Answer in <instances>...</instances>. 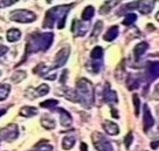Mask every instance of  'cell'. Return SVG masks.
Listing matches in <instances>:
<instances>
[{
  "label": "cell",
  "instance_id": "cell-17",
  "mask_svg": "<svg viewBox=\"0 0 159 151\" xmlns=\"http://www.w3.org/2000/svg\"><path fill=\"white\" fill-rule=\"evenodd\" d=\"M40 122H41V126H43L45 129H48V130H52V129H54L55 126H56V123H55L54 118H52V117L48 115L42 116Z\"/></svg>",
  "mask_w": 159,
  "mask_h": 151
},
{
  "label": "cell",
  "instance_id": "cell-21",
  "mask_svg": "<svg viewBox=\"0 0 159 151\" xmlns=\"http://www.w3.org/2000/svg\"><path fill=\"white\" fill-rule=\"evenodd\" d=\"M118 36V26H111L109 30H107L104 34V40L105 41H112Z\"/></svg>",
  "mask_w": 159,
  "mask_h": 151
},
{
  "label": "cell",
  "instance_id": "cell-3",
  "mask_svg": "<svg viewBox=\"0 0 159 151\" xmlns=\"http://www.w3.org/2000/svg\"><path fill=\"white\" fill-rule=\"evenodd\" d=\"M76 95H77V102L83 108L89 109L93 107L95 102V89L93 83L84 77H81L76 82Z\"/></svg>",
  "mask_w": 159,
  "mask_h": 151
},
{
  "label": "cell",
  "instance_id": "cell-19",
  "mask_svg": "<svg viewBox=\"0 0 159 151\" xmlns=\"http://www.w3.org/2000/svg\"><path fill=\"white\" fill-rule=\"evenodd\" d=\"M88 71H93L95 74H97L102 69L103 66V60H90V62L88 63Z\"/></svg>",
  "mask_w": 159,
  "mask_h": 151
},
{
  "label": "cell",
  "instance_id": "cell-10",
  "mask_svg": "<svg viewBox=\"0 0 159 151\" xmlns=\"http://www.w3.org/2000/svg\"><path fill=\"white\" fill-rule=\"evenodd\" d=\"M144 115H143V126H144V131L148 132V131L153 126L154 124V120L153 116L151 114V110L150 108L148 107V104H144Z\"/></svg>",
  "mask_w": 159,
  "mask_h": 151
},
{
  "label": "cell",
  "instance_id": "cell-11",
  "mask_svg": "<svg viewBox=\"0 0 159 151\" xmlns=\"http://www.w3.org/2000/svg\"><path fill=\"white\" fill-rule=\"evenodd\" d=\"M103 98H104V101L107 102V103H110V104H116V103L118 102L117 93L110 88L109 83H107L104 87V90H103Z\"/></svg>",
  "mask_w": 159,
  "mask_h": 151
},
{
  "label": "cell",
  "instance_id": "cell-14",
  "mask_svg": "<svg viewBox=\"0 0 159 151\" xmlns=\"http://www.w3.org/2000/svg\"><path fill=\"white\" fill-rule=\"evenodd\" d=\"M148 49H149V43H148V42L142 41V42L137 43V45L134 46V59H136V60H139V57L143 55V54H144Z\"/></svg>",
  "mask_w": 159,
  "mask_h": 151
},
{
  "label": "cell",
  "instance_id": "cell-9",
  "mask_svg": "<svg viewBox=\"0 0 159 151\" xmlns=\"http://www.w3.org/2000/svg\"><path fill=\"white\" fill-rule=\"evenodd\" d=\"M146 75L149 81H152L159 77V61H149L146 65Z\"/></svg>",
  "mask_w": 159,
  "mask_h": 151
},
{
  "label": "cell",
  "instance_id": "cell-27",
  "mask_svg": "<svg viewBox=\"0 0 159 151\" xmlns=\"http://www.w3.org/2000/svg\"><path fill=\"white\" fill-rule=\"evenodd\" d=\"M10 91H11L10 85H5V83L0 85V101L6 100L8 94H10Z\"/></svg>",
  "mask_w": 159,
  "mask_h": 151
},
{
  "label": "cell",
  "instance_id": "cell-33",
  "mask_svg": "<svg viewBox=\"0 0 159 151\" xmlns=\"http://www.w3.org/2000/svg\"><path fill=\"white\" fill-rule=\"evenodd\" d=\"M132 102H134V115L139 116V109H140V100H139V96L137 94L132 95Z\"/></svg>",
  "mask_w": 159,
  "mask_h": 151
},
{
  "label": "cell",
  "instance_id": "cell-12",
  "mask_svg": "<svg viewBox=\"0 0 159 151\" xmlns=\"http://www.w3.org/2000/svg\"><path fill=\"white\" fill-rule=\"evenodd\" d=\"M56 111L60 114V123H61V126H65V128H68V126H71L73 118H71V116H70V114L68 111L62 109V108H57Z\"/></svg>",
  "mask_w": 159,
  "mask_h": 151
},
{
  "label": "cell",
  "instance_id": "cell-37",
  "mask_svg": "<svg viewBox=\"0 0 159 151\" xmlns=\"http://www.w3.org/2000/svg\"><path fill=\"white\" fill-rule=\"evenodd\" d=\"M152 96H153L154 100H158L159 101V83L156 86V88H154L153 90V94H152Z\"/></svg>",
  "mask_w": 159,
  "mask_h": 151
},
{
  "label": "cell",
  "instance_id": "cell-42",
  "mask_svg": "<svg viewBox=\"0 0 159 151\" xmlns=\"http://www.w3.org/2000/svg\"><path fill=\"white\" fill-rule=\"evenodd\" d=\"M156 19H157V20L159 21V12L157 13V14H156Z\"/></svg>",
  "mask_w": 159,
  "mask_h": 151
},
{
  "label": "cell",
  "instance_id": "cell-34",
  "mask_svg": "<svg viewBox=\"0 0 159 151\" xmlns=\"http://www.w3.org/2000/svg\"><path fill=\"white\" fill-rule=\"evenodd\" d=\"M138 6H139V1H132V2H129L128 5H125L123 7V10H129L132 13L134 10H138Z\"/></svg>",
  "mask_w": 159,
  "mask_h": 151
},
{
  "label": "cell",
  "instance_id": "cell-28",
  "mask_svg": "<svg viewBox=\"0 0 159 151\" xmlns=\"http://www.w3.org/2000/svg\"><path fill=\"white\" fill-rule=\"evenodd\" d=\"M26 76H27V74H26V71H15L14 74L12 75V81L14 82V83H19V82H21V81L25 79Z\"/></svg>",
  "mask_w": 159,
  "mask_h": 151
},
{
  "label": "cell",
  "instance_id": "cell-32",
  "mask_svg": "<svg viewBox=\"0 0 159 151\" xmlns=\"http://www.w3.org/2000/svg\"><path fill=\"white\" fill-rule=\"evenodd\" d=\"M136 20H137V15L134 14V13H128V14L125 15L124 20H123V24H124L125 26H129V25H132Z\"/></svg>",
  "mask_w": 159,
  "mask_h": 151
},
{
  "label": "cell",
  "instance_id": "cell-16",
  "mask_svg": "<svg viewBox=\"0 0 159 151\" xmlns=\"http://www.w3.org/2000/svg\"><path fill=\"white\" fill-rule=\"evenodd\" d=\"M153 7L154 1H139L138 11H140V13H143V14H148L153 10Z\"/></svg>",
  "mask_w": 159,
  "mask_h": 151
},
{
  "label": "cell",
  "instance_id": "cell-23",
  "mask_svg": "<svg viewBox=\"0 0 159 151\" xmlns=\"http://www.w3.org/2000/svg\"><path fill=\"white\" fill-rule=\"evenodd\" d=\"M30 91H32V93H34V98H35V97H39V96L47 95V94L49 93V87L47 86V85H41V86H39L36 89H34V90H33V89H30Z\"/></svg>",
  "mask_w": 159,
  "mask_h": 151
},
{
  "label": "cell",
  "instance_id": "cell-31",
  "mask_svg": "<svg viewBox=\"0 0 159 151\" xmlns=\"http://www.w3.org/2000/svg\"><path fill=\"white\" fill-rule=\"evenodd\" d=\"M103 28V22L102 21H97L94 26V30H93V33H91V39H96L97 36L101 34V30Z\"/></svg>",
  "mask_w": 159,
  "mask_h": 151
},
{
  "label": "cell",
  "instance_id": "cell-24",
  "mask_svg": "<svg viewBox=\"0 0 159 151\" xmlns=\"http://www.w3.org/2000/svg\"><path fill=\"white\" fill-rule=\"evenodd\" d=\"M30 151H53V146L50 145L47 141H41Z\"/></svg>",
  "mask_w": 159,
  "mask_h": 151
},
{
  "label": "cell",
  "instance_id": "cell-6",
  "mask_svg": "<svg viewBox=\"0 0 159 151\" xmlns=\"http://www.w3.org/2000/svg\"><path fill=\"white\" fill-rule=\"evenodd\" d=\"M94 146L98 151H114V148L111 145V142L108 141L105 136H103L99 132H94L91 136Z\"/></svg>",
  "mask_w": 159,
  "mask_h": 151
},
{
  "label": "cell",
  "instance_id": "cell-44",
  "mask_svg": "<svg viewBox=\"0 0 159 151\" xmlns=\"http://www.w3.org/2000/svg\"><path fill=\"white\" fill-rule=\"evenodd\" d=\"M0 76H1V71H0Z\"/></svg>",
  "mask_w": 159,
  "mask_h": 151
},
{
  "label": "cell",
  "instance_id": "cell-2",
  "mask_svg": "<svg viewBox=\"0 0 159 151\" xmlns=\"http://www.w3.org/2000/svg\"><path fill=\"white\" fill-rule=\"evenodd\" d=\"M73 5H61V6H55L53 8H50L45 16V21H43V28H48L52 30L54 27L55 22H57V28L62 30L65 27L66 19H67V15L68 12L71 8Z\"/></svg>",
  "mask_w": 159,
  "mask_h": 151
},
{
  "label": "cell",
  "instance_id": "cell-39",
  "mask_svg": "<svg viewBox=\"0 0 159 151\" xmlns=\"http://www.w3.org/2000/svg\"><path fill=\"white\" fill-rule=\"evenodd\" d=\"M67 74H68V71H63L62 75H61V79H60V82H61V83H65V82H66V79H67L66 76H67Z\"/></svg>",
  "mask_w": 159,
  "mask_h": 151
},
{
  "label": "cell",
  "instance_id": "cell-18",
  "mask_svg": "<svg viewBox=\"0 0 159 151\" xmlns=\"http://www.w3.org/2000/svg\"><path fill=\"white\" fill-rule=\"evenodd\" d=\"M6 38H7V41H10V42H16L21 38V32L18 28H11L7 32Z\"/></svg>",
  "mask_w": 159,
  "mask_h": 151
},
{
  "label": "cell",
  "instance_id": "cell-25",
  "mask_svg": "<svg viewBox=\"0 0 159 151\" xmlns=\"http://www.w3.org/2000/svg\"><path fill=\"white\" fill-rule=\"evenodd\" d=\"M103 54H104L103 48L98 46V47H95L94 49L91 50L90 57H91V60H102L103 59Z\"/></svg>",
  "mask_w": 159,
  "mask_h": 151
},
{
  "label": "cell",
  "instance_id": "cell-26",
  "mask_svg": "<svg viewBox=\"0 0 159 151\" xmlns=\"http://www.w3.org/2000/svg\"><path fill=\"white\" fill-rule=\"evenodd\" d=\"M95 14V8L93 6H87L84 11L82 12V19L85 21H90Z\"/></svg>",
  "mask_w": 159,
  "mask_h": 151
},
{
  "label": "cell",
  "instance_id": "cell-15",
  "mask_svg": "<svg viewBox=\"0 0 159 151\" xmlns=\"http://www.w3.org/2000/svg\"><path fill=\"white\" fill-rule=\"evenodd\" d=\"M140 86V79L138 75H131L130 74L126 79V87L129 90H134V89H138Z\"/></svg>",
  "mask_w": 159,
  "mask_h": 151
},
{
  "label": "cell",
  "instance_id": "cell-30",
  "mask_svg": "<svg viewBox=\"0 0 159 151\" xmlns=\"http://www.w3.org/2000/svg\"><path fill=\"white\" fill-rule=\"evenodd\" d=\"M57 104H59V101L57 100H47V101L41 102V103H40V107H41V108H47V109H54Z\"/></svg>",
  "mask_w": 159,
  "mask_h": 151
},
{
  "label": "cell",
  "instance_id": "cell-41",
  "mask_svg": "<svg viewBox=\"0 0 159 151\" xmlns=\"http://www.w3.org/2000/svg\"><path fill=\"white\" fill-rule=\"evenodd\" d=\"M81 151H88V146H87V144L85 143H81Z\"/></svg>",
  "mask_w": 159,
  "mask_h": 151
},
{
  "label": "cell",
  "instance_id": "cell-40",
  "mask_svg": "<svg viewBox=\"0 0 159 151\" xmlns=\"http://www.w3.org/2000/svg\"><path fill=\"white\" fill-rule=\"evenodd\" d=\"M150 145H151V148H152V149H157V148L159 146V141L152 142V143H151Z\"/></svg>",
  "mask_w": 159,
  "mask_h": 151
},
{
  "label": "cell",
  "instance_id": "cell-36",
  "mask_svg": "<svg viewBox=\"0 0 159 151\" xmlns=\"http://www.w3.org/2000/svg\"><path fill=\"white\" fill-rule=\"evenodd\" d=\"M15 2H18L16 0H0V8L4 7H8V6L14 5Z\"/></svg>",
  "mask_w": 159,
  "mask_h": 151
},
{
  "label": "cell",
  "instance_id": "cell-38",
  "mask_svg": "<svg viewBox=\"0 0 159 151\" xmlns=\"http://www.w3.org/2000/svg\"><path fill=\"white\" fill-rule=\"evenodd\" d=\"M7 50H8V48H7L6 46L0 45V57H1L2 55H5L6 53H7Z\"/></svg>",
  "mask_w": 159,
  "mask_h": 151
},
{
  "label": "cell",
  "instance_id": "cell-43",
  "mask_svg": "<svg viewBox=\"0 0 159 151\" xmlns=\"http://www.w3.org/2000/svg\"><path fill=\"white\" fill-rule=\"evenodd\" d=\"M157 112H158V121H159V107L157 108Z\"/></svg>",
  "mask_w": 159,
  "mask_h": 151
},
{
  "label": "cell",
  "instance_id": "cell-35",
  "mask_svg": "<svg viewBox=\"0 0 159 151\" xmlns=\"http://www.w3.org/2000/svg\"><path fill=\"white\" fill-rule=\"evenodd\" d=\"M132 141H134V135H132V132H129L124 138V144H125V148H126V149H129L130 146H131Z\"/></svg>",
  "mask_w": 159,
  "mask_h": 151
},
{
  "label": "cell",
  "instance_id": "cell-20",
  "mask_svg": "<svg viewBox=\"0 0 159 151\" xmlns=\"http://www.w3.org/2000/svg\"><path fill=\"white\" fill-rule=\"evenodd\" d=\"M75 142H76V137L74 135H67L62 140V148L65 150H70L75 145Z\"/></svg>",
  "mask_w": 159,
  "mask_h": 151
},
{
  "label": "cell",
  "instance_id": "cell-8",
  "mask_svg": "<svg viewBox=\"0 0 159 151\" xmlns=\"http://www.w3.org/2000/svg\"><path fill=\"white\" fill-rule=\"evenodd\" d=\"M89 30V22L74 20L71 25V32L75 36H83Z\"/></svg>",
  "mask_w": 159,
  "mask_h": 151
},
{
  "label": "cell",
  "instance_id": "cell-5",
  "mask_svg": "<svg viewBox=\"0 0 159 151\" xmlns=\"http://www.w3.org/2000/svg\"><path fill=\"white\" fill-rule=\"evenodd\" d=\"M19 136V129L16 124H8L5 128L0 129V142H11L15 141Z\"/></svg>",
  "mask_w": 159,
  "mask_h": 151
},
{
  "label": "cell",
  "instance_id": "cell-22",
  "mask_svg": "<svg viewBox=\"0 0 159 151\" xmlns=\"http://www.w3.org/2000/svg\"><path fill=\"white\" fill-rule=\"evenodd\" d=\"M21 116H24V117H32V116H35L38 114V108H35V107H22L21 109H20V112H19Z\"/></svg>",
  "mask_w": 159,
  "mask_h": 151
},
{
  "label": "cell",
  "instance_id": "cell-1",
  "mask_svg": "<svg viewBox=\"0 0 159 151\" xmlns=\"http://www.w3.org/2000/svg\"><path fill=\"white\" fill-rule=\"evenodd\" d=\"M53 39H54V34L52 32H46V33H34L28 38L27 43H26V53L24 56V62L26 57L33 54V53H38V52H45L49 48L52 43H53ZM20 62V63H21Z\"/></svg>",
  "mask_w": 159,
  "mask_h": 151
},
{
  "label": "cell",
  "instance_id": "cell-13",
  "mask_svg": "<svg viewBox=\"0 0 159 151\" xmlns=\"http://www.w3.org/2000/svg\"><path fill=\"white\" fill-rule=\"evenodd\" d=\"M103 129H104L105 132L108 135H110V136H116V135L119 134V128L115 122L104 121L103 122Z\"/></svg>",
  "mask_w": 159,
  "mask_h": 151
},
{
  "label": "cell",
  "instance_id": "cell-4",
  "mask_svg": "<svg viewBox=\"0 0 159 151\" xmlns=\"http://www.w3.org/2000/svg\"><path fill=\"white\" fill-rule=\"evenodd\" d=\"M10 19L15 22H20V24H30L33 22L36 19V15L34 12H30L27 10H16L11 12Z\"/></svg>",
  "mask_w": 159,
  "mask_h": 151
},
{
  "label": "cell",
  "instance_id": "cell-29",
  "mask_svg": "<svg viewBox=\"0 0 159 151\" xmlns=\"http://www.w3.org/2000/svg\"><path fill=\"white\" fill-rule=\"evenodd\" d=\"M118 1H105L104 5L101 7V14H107L109 13V11L114 7L115 5H117Z\"/></svg>",
  "mask_w": 159,
  "mask_h": 151
},
{
  "label": "cell",
  "instance_id": "cell-7",
  "mask_svg": "<svg viewBox=\"0 0 159 151\" xmlns=\"http://www.w3.org/2000/svg\"><path fill=\"white\" fill-rule=\"evenodd\" d=\"M69 54H70L69 47H65V48H62L61 50H59L57 54L55 55L54 63L50 67V69H57V68H61L62 66H65L67 60H68V57H69Z\"/></svg>",
  "mask_w": 159,
  "mask_h": 151
}]
</instances>
